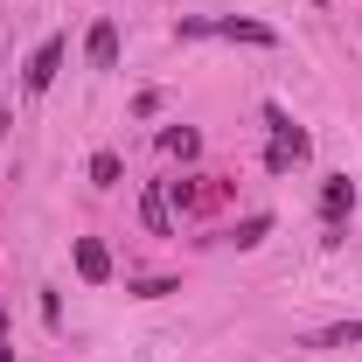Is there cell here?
Returning <instances> with one entry per match:
<instances>
[{
  "label": "cell",
  "instance_id": "obj_1",
  "mask_svg": "<svg viewBox=\"0 0 362 362\" xmlns=\"http://www.w3.org/2000/svg\"><path fill=\"white\" fill-rule=\"evenodd\" d=\"M181 35H223V42H272V28L265 21H181Z\"/></svg>",
  "mask_w": 362,
  "mask_h": 362
},
{
  "label": "cell",
  "instance_id": "obj_9",
  "mask_svg": "<svg viewBox=\"0 0 362 362\" xmlns=\"http://www.w3.org/2000/svg\"><path fill=\"white\" fill-rule=\"evenodd\" d=\"M265 230H272V216H244V223L230 230V237H237V244H258V237H265Z\"/></svg>",
  "mask_w": 362,
  "mask_h": 362
},
{
  "label": "cell",
  "instance_id": "obj_7",
  "mask_svg": "<svg viewBox=\"0 0 362 362\" xmlns=\"http://www.w3.org/2000/svg\"><path fill=\"white\" fill-rule=\"evenodd\" d=\"M160 146H168V153H181V160H195V153H202V133H188V126H168V133H160Z\"/></svg>",
  "mask_w": 362,
  "mask_h": 362
},
{
  "label": "cell",
  "instance_id": "obj_2",
  "mask_svg": "<svg viewBox=\"0 0 362 362\" xmlns=\"http://www.w3.org/2000/svg\"><path fill=\"white\" fill-rule=\"evenodd\" d=\"M63 49H70L63 35H49V42L35 49V56H28V70H21V84H28V90H49V84H56V70H63Z\"/></svg>",
  "mask_w": 362,
  "mask_h": 362
},
{
  "label": "cell",
  "instance_id": "obj_8",
  "mask_svg": "<svg viewBox=\"0 0 362 362\" xmlns=\"http://www.w3.org/2000/svg\"><path fill=\"white\" fill-rule=\"evenodd\" d=\"M119 175H126L119 153H90V181H98V188H119Z\"/></svg>",
  "mask_w": 362,
  "mask_h": 362
},
{
  "label": "cell",
  "instance_id": "obj_3",
  "mask_svg": "<svg viewBox=\"0 0 362 362\" xmlns=\"http://www.w3.org/2000/svg\"><path fill=\"white\" fill-rule=\"evenodd\" d=\"M349 209H356V188H349V175H327V188H320V216H327V223H341Z\"/></svg>",
  "mask_w": 362,
  "mask_h": 362
},
{
  "label": "cell",
  "instance_id": "obj_6",
  "mask_svg": "<svg viewBox=\"0 0 362 362\" xmlns=\"http://www.w3.org/2000/svg\"><path fill=\"white\" fill-rule=\"evenodd\" d=\"M84 49H90V63H98V70H112V63H119V28H112V21H98Z\"/></svg>",
  "mask_w": 362,
  "mask_h": 362
},
{
  "label": "cell",
  "instance_id": "obj_10",
  "mask_svg": "<svg viewBox=\"0 0 362 362\" xmlns=\"http://www.w3.org/2000/svg\"><path fill=\"white\" fill-rule=\"evenodd\" d=\"M0 362H14V356H7V314H0Z\"/></svg>",
  "mask_w": 362,
  "mask_h": 362
},
{
  "label": "cell",
  "instance_id": "obj_4",
  "mask_svg": "<svg viewBox=\"0 0 362 362\" xmlns=\"http://www.w3.org/2000/svg\"><path fill=\"white\" fill-rule=\"evenodd\" d=\"M77 272H84L90 286H98V279H112V251H105L98 237H77Z\"/></svg>",
  "mask_w": 362,
  "mask_h": 362
},
{
  "label": "cell",
  "instance_id": "obj_5",
  "mask_svg": "<svg viewBox=\"0 0 362 362\" xmlns=\"http://www.w3.org/2000/svg\"><path fill=\"white\" fill-rule=\"evenodd\" d=\"M139 216H146L153 237H168V230H175V216H168V188H146V195H139Z\"/></svg>",
  "mask_w": 362,
  "mask_h": 362
}]
</instances>
